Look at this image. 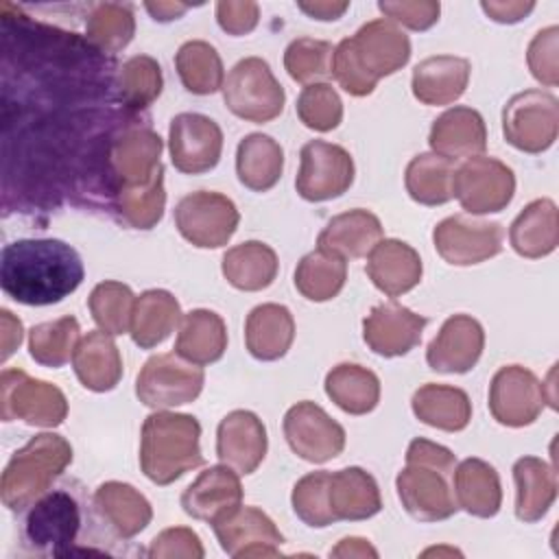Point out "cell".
Here are the masks:
<instances>
[{
    "instance_id": "cell-1",
    "label": "cell",
    "mask_w": 559,
    "mask_h": 559,
    "mask_svg": "<svg viewBox=\"0 0 559 559\" xmlns=\"http://www.w3.org/2000/svg\"><path fill=\"white\" fill-rule=\"evenodd\" d=\"M85 277L74 247L59 238H22L0 253V286L24 306H50L72 295Z\"/></svg>"
},
{
    "instance_id": "cell-2",
    "label": "cell",
    "mask_w": 559,
    "mask_h": 559,
    "mask_svg": "<svg viewBox=\"0 0 559 559\" xmlns=\"http://www.w3.org/2000/svg\"><path fill=\"white\" fill-rule=\"evenodd\" d=\"M408 59V35L395 22L378 17L334 46L332 76L347 94L367 96L382 76L397 72Z\"/></svg>"
},
{
    "instance_id": "cell-3",
    "label": "cell",
    "mask_w": 559,
    "mask_h": 559,
    "mask_svg": "<svg viewBox=\"0 0 559 559\" xmlns=\"http://www.w3.org/2000/svg\"><path fill=\"white\" fill-rule=\"evenodd\" d=\"M456 456L445 445L417 437L408 443L406 467L395 487L404 511L419 522H441L459 511L452 474Z\"/></svg>"
},
{
    "instance_id": "cell-4",
    "label": "cell",
    "mask_w": 559,
    "mask_h": 559,
    "mask_svg": "<svg viewBox=\"0 0 559 559\" xmlns=\"http://www.w3.org/2000/svg\"><path fill=\"white\" fill-rule=\"evenodd\" d=\"M92 515L74 483L50 487L26 509L22 524L24 548L39 557L83 555L79 546L81 533L85 520Z\"/></svg>"
},
{
    "instance_id": "cell-5",
    "label": "cell",
    "mask_w": 559,
    "mask_h": 559,
    "mask_svg": "<svg viewBox=\"0 0 559 559\" xmlns=\"http://www.w3.org/2000/svg\"><path fill=\"white\" fill-rule=\"evenodd\" d=\"M201 424L186 413L157 411L142 424L140 467L155 485H170L203 465L199 445Z\"/></svg>"
},
{
    "instance_id": "cell-6",
    "label": "cell",
    "mask_w": 559,
    "mask_h": 559,
    "mask_svg": "<svg viewBox=\"0 0 559 559\" xmlns=\"http://www.w3.org/2000/svg\"><path fill=\"white\" fill-rule=\"evenodd\" d=\"M72 463V445L66 437L41 432L15 450L2 472L0 496L11 511L28 509Z\"/></svg>"
},
{
    "instance_id": "cell-7",
    "label": "cell",
    "mask_w": 559,
    "mask_h": 559,
    "mask_svg": "<svg viewBox=\"0 0 559 559\" xmlns=\"http://www.w3.org/2000/svg\"><path fill=\"white\" fill-rule=\"evenodd\" d=\"M221 90L227 109L247 122H271L286 103L284 87L260 57L240 59L229 70Z\"/></svg>"
},
{
    "instance_id": "cell-8",
    "label": "cell",
    "mask_w": 559,
    "mask_h": 559,
    "mask_svg": "<svg viewBox=\"0 0 559 559\" xmlns=\"http://www.w3.org/2000/svg\"><path fill=\"white\" fill-rule=\"evenodd\" d=\"M205 382V373L199 365L183 360L179 354H155L138 373L135 395L155 411L188 404L199 397Z\"/></svg>"
},
{
    "instance_id": "cell-9",
    "label": "cell",
    "mask_w": 559,
    "mask_h": 559,
    "mask_svg": "<svg viewBox=\"0 0 559 559\" xmlns=\"http://www.w3.org/2000/svg\"><path fill=\"white\" fill-rule=\"evenodd\" d=\"M0 413L4 421L22 419L31 426L55 428L68 415V400L50 382L35 380L22 369H4L0 376Z\"/></svg>"
},
{
    "instance_id": "cell-10",
    "label": "cell",
    "mask_w": 559,
    "mask_h": 559,
    "mask_svg": "<svg viewBox=\"0 0 559 559\" xmlns=\"http://www.w3.org/2000/svg\"><path fill=\"white\" fill-rule=\"evenodd\" d=\"M559 131V103L542 90H526L509 98L502 109L504 140L524 153L552 146Z\"/></svg>"
},
{
    "instance_id": "cell-11",
    "label": "cell",
    "mask_w": 559,
    "mask_h": 559,
    "mask_svg": "<svg viewBox=\"0 0 559 559\" xmlns=\"http://www.w3.org/2000/svg\"><path fill=\"white\" fill-rule=\"evenodd\" d=\"M240 214L234 201L221 192L197 190L175 205V225L179 234L199 249L227 245L238 227Z\"/></svg>"
},
{
    "instance_id": "cell-12",
    "label": "cell",
    "mask_w": 559,
    "mask_h": 559,
    "mask_svg": "<svg viewBox=\"0 0 559 559\" xmlns=\"http://www.w3.org/2000/svg\"><path fill=\"white\" fill-rule=\"evenodd\" d=\"M452 192L469 214H491L511 203L515 177L500 159L476 155L456 166Z\"/></svg>"
},
{
    "instance_id": "cell-13",
    "label": "cell",
    "mask_w": 559,
    "mask_h": 559,
    "mask_svg": "<svg viewBox=\"0 0 559 559\" xmlns=\"http://www.w3.org/2000/svg\"><path fill=\"white\" fill-rule=\"evenodd\" d=\"M352 181L354 159L343 146L325 140H310L301 146L299 173L295 179L301 199L312 203L336 199L349 190Z\"/></svg>"
},
{
    "instance_id": "cell-14",
    "label": "cell",
    "mask_w": 559,
    "mask_h": 559,
    "mask_svg": "<svg viewBox=\"0 0 559 559\" xmlns=\"http://www.w3.org/2000/svg\"><path fill=\"white\" fill-rule=\"evenodd\" d=\"M432 242L437 253L448 264L472 266L502 251L504 229L493 221H478L467 214H454L435 227Z\"/></svg>"
},
{
    "instance_id": "cell-15",
    "label": "cell",
    "mask_w": 559,
    "mask_h": 559,
    "mask_svg": "<svg viewBox=\"0 0 559 559\" xmlns=\"http://www.w3.org/2000/svg\"><path fill=\"white\" fill-rule=\"evenodd\" d=\"M282 428L290 450L308 463H325L345 448L343 426L310 400L290 406Z\"/></svg>"
},
{
    "instance_id": "cell-16",
    "label": "cell",
    "mask_w": 559,
    "mask_h": 559,
    "mask_svg": "<svg viewBox=\"0 0 559 559\" xmlns=\"http://www.w3.org/2000/svg\"><path fill=\"white\" fill-rule=\"evenodd\" d=\"M546 404L542 380L522 365L500 367L489 384V411L509 428L533 424Z\"/></svg>"
},
{
    "instance_id": "cell-17",
    "label": "cell",
    "mask_w": 559,
    "mask_h": 559,
    "mask_svg": "<svg viewBox=\"0 0 559 559\" xmlns=\"http://www.w3.org/2000/svg\"><path fill=\"white\" fill-rule=\"evenodd\" d=\"M168 148L179 173L203 175L221 159L223 131L212 118L183 111L170 120Z\"/></svg>"
},
{
    "instance_id": "cell-18",
    "label": "cell",
    "mask_w": 559,
    "mask_h": 559,
    "mask_svg": "<svg viewBox=\"0 0 559 559\" xmlns=\"http://www.w3.org/2000/svg\"><path fill=\"white\" fill-rule=\"evenodd\" d=\"M426 317L408 310L397 301H384L371 308L362 321V338L367 347L384 358L408 354L419 345Z\"/></svg>"
},
{
    "instance_id": "cell-19",
    "label": "cell",
    "mask_w": 559,
    "mask_h": 559,
    "mask_svg": "<svg viewBox=\"0 0 559 559\" xmlns=\"http://www.w3.org/2000/svg\"><path fill=\"white\" fill-rule=\"evenodd\" d=\"M242 504L240 474L229 465H212L203 469L181 493L183 511L201 522L216 524Z\"/></svg>"
},
{
    "instance_id": "cell-20",
    "label": "cell",
    "mask_w": 559,
    "mask_h": 559,
    "mask_svg": "<svg viewBox=\"0 0 559 559\" xmlns=\"http://www.w3.org/2000/svg\"><path fill=\"white\" fill-rule=\"evenodd\" d=\"M214 535L229 557H275L284 544L275 522L258 507H238L216 522Z\"/></svg>"
},
{
    "instance_id": "cell-21",
    "label": "cell",
    "mask_w": 559,
    "mask_h": 559,
    "mask_svg": "<svg viewBox=\"0 0 559 559\" xmlns=\"http://www.w3.org/2000/svg\"><path fill=\"white\" fill-rule=\"evenodd\" d=\"M485 347V330L469 314H452L443 321L426 349V362L439 373L469 371Z\"/></svg>"
},
{
    "instance_id": "cell-22",
    "label": "cell",
    "mask_w": 559,
    "mask_h": 559,
    "mask_svg": "<svg viewBox=\"0 0 559 559\" xmlns=\"http://www.w3.org/2000/svg\"><path fill=\"white\" fill-rule=\"evenodd\" d=\"M266 428L251 411L227 413L216 430V456L238 474H253L266 456Z\"/></svg>"
},
{
    "instance_id": "cell-23",
    "label": "cell",
    "mask_w": 559,
    "mask_h": 559,
    "mask_svg": "<svg viewBox=\"0 0 559 559\" xmlns=\"http://www.w3.org/2000/svg\"><path fill=\"white\" fill-rule=\"evenodd\" d=\"M92 509L98 524L116 539H131L144 531L153 518L151 502L131 485L109 480L96 487Z\"/></svg>"
},
{
    "instance_id": "cell-24",
    "label": "cell",
    "mask_w": 559,
    "mask_h": 559,
    "mask_svg": "<svg viewBox=\"0 0 559 559\" xmlns=\"http://www.w3.org/2000/svg\"><path fill=\"white\" fill-rule=\"evenodd\" d=\"M428 144L432 153L448 159H469L487 148V127L483 116L472 107H450L430 127Z\"/></svg>"
},
{
    "instance_id": "cell-25",
    "label": "cell",
    "mask_w": 559,
    "mask_h": 559,
    "mask_svg": "<svg viewBox=\"0 0 559 559\" xmlns=\"http://www.w3.org/2000/svg\"><path fill=\"white\" fill-rule=\"evenodd\" d=\"M424 266L419 253L404 240L384 238L367 258V275L386 297H400L413 290L421 280Z\"/></svg>"
},
{
    "instance_id": "cell-26",
    "label": "cell",
    "mask_w": 559,
    "mask_h": 559,
    "mask_svg": "<svg viewBox=\"0 0 559 559\" xmlns=\"http://www.w3.org/2000/svg\"><path fill=\"white\" fill-rule=\"evenodd\" d=\"M382 240L380 218L362 207L347 210L328 221L317 238V249H323L343 260L365 258Z\"/></svg>"
},
{
    "instance_id": "cell-27",
    "label": "cell",
    "mask_w": 559,
    "mask_h": 559,
    "mask_svg": "<svg viewBox=\"0 0 559 559\" xmlns=\"http://www.w3.org/2000/svg\"><path fill=\"white\" fill-rule=\"evenodd\" d=\"M472 66L463 57L435 55L413 70V96L424 105H450L463 96Z\"/></svg>"
},
{
    "instance_id": "cell-28",
    "label": "cell",
    "mask_w": 559,
    "mask_h": 559,
    "mask_svg": "<svg viewBox=\"0 0 559 559\" xmlns=\"http://www.w3.org/2000/svg\"><path fill=\"white\" fill-rule=\"evenodd\" d=\"M328 504L334 520H367L382 509L376 478L362 467H343L330 472Z\"/></svg>"
},
{
    "instance_id": "cell-29",
    "label": "cell",
    "mask_w": 559,
    "mask_h": 559,
    "mask_svg": "<svg viewBox=\"0 0 559 559\" xmlns=\"http://www.w3.org/2000/svg\"><path fill=\"white\" fill-rule=\"evenodd\" d=\"M72 367L79 382L96 393L111 391L122 378L120 352L114 338L103 330L87 332L79 341L72 356Z\"/></svg>"
},
{
    "instance_id": "cell-30",
    "label": "cell",
    "mask_w": 559,
    "mask_h": 559,
    "mask_svg": "<svg viewBox=\"0 0 559 559\" xmlns=\"http://www.w3.org/2000/svg\"><path fill=\"white\" fill-rule=\"evenodd\" d=\"M452 487L459 509L476 518H493L502 504L500 476L493 465L469 456L454 467Z\"/></svg>"
},
{
    "instance_id": "cell-31",
    "label": "cell",
    "mask_w": 559,
    "mask_h": 559,
    "mask_svg": "<svg viewBox=\"0 0 559 559\" xmlns=\"http://www.w3.org/2000/svg\"><path fill=\"white\" fill-rule=\"evenodd\" d=\"M295 338V319L286 306H255L245 321V345L258 360L282 358Z\"/></svg>"
},
{
    "instance_id": "cell-32",
    "label": "cell",
    "mask_w": 559,
    "mask_h": 559,
    "mask_svg": "<svg viewBox=\"0 0 559 559\" xmlns=\"http://www.w3.org/2000/svg\"><path fill=\"white\" fill-rule=\"evenodd\" d=\"M227 349V328L214 310L197 308L181 317L175 354L199 367L216 362Z\"/></svg>"
},
{
    "instance_id": "cell-33",
    "label": "cell",
    "mask_w": 559,
    "mask_h": 559,
    "mask_svg": "<svg viewBox=\"0 0 559 559\" xmlns=\"http://www.w3.org/2000/svg\"><path fill=\"white\" fill-rule=\"evenodd\" d=\"M515 518L524 524L542 520L557 498V472L537 456H522L513 465Z\"/></svg>"
},
{
    "instance_id": "cell-34",
    "label": "cell",
    "mask_w": 559,
    "mask_h": 559,
    "mask_svg": "<svg viewBox=\"0 0 559 559\" xmlns=\"http://www.w3.org/2000/svg\"><path fill=\"white\" fill-rule=\"evenodd\" d=\"M509 242L522 258H544L557 249L559 218L552 199H535L511 223Z\"/></svg>"
},
{
    "instance_id": "cell-35",
    "label": "cell",
    "mask_w": 559,
    "mask_h": 559,
    "mask_svg": "<svg viewBox=\"0 0 559 559\" xmlns=\"http://www.w3.org/2000/svg\"><path fill=\"white\" fill-rule=\"evenodd\" d=\"M411 406L419 421L445 432H459L467 428L472 419L469 395L463 389L450 384L428 382L419 386L413 393Z\"/></svg>"
},
{
    "instance_id": "cell-36",
    "label": "cell",
    "mask_w": 559,
    "mask_h": 559,
    "mask_svg": "<svg viewBox=\"0 0 559 559\" xmlns=\"http://www.w3.org/2000/svg\"><path fill=\"white\" fill-rule=\"evenodd\" d=\"M179 323H181L179 301L168 290L153 288L135 297L129 334L138 347L151 349L164 343Z\"/></svg>"
},
{
    "instance_id": "cell-37",
    "label": "cell",
    "mask_w": 559,
    "mask_h": 559,
    "mask_svg": "<svg viewBox=\"0 0 559 559\" xmlns=\"http://www.w3.org/2000/svg\"><path fill=\"white\" fill-rule=\"evenodd\" d=\"M284 170L282 146L264 133H249L236 148V173L245 188L253 192L271 190Z\"/></svg>"
},
{
    "instance_id": "cell-38",
    "label": "cell",
    "mask_w": 559,
    "mask_h": 559,
    "mask_svg": "<svg viewBox=\"0 0 559 559\" xmlns=\"http://www.w3.org/2000/svg\"><path fill=\"white\" fill-rule=\"evenodd\" d=\"M277 269H280L277 253L266 242H260V240L240 242L227 249V253L223 255L225 280L234 288L247 290V293H255L271 286L277 275Z\"/></svg>"
},
{
    "instance_id": "cell-39",
    "label": "cell",
    "mask_w": 559,
    "mask_h": 559,
    "mask_svg": "<svg viewBox=\"0 0 559 559\" xmlns=\"http://www.w3.org/2000/svg\"><path fill=\"white\" fill-rule=\"evenodd\" d=\"M325 393L341 411L367 415L380 402V380L356 362H341L325 376Z\"/></svg>"
},
{
    "instance_id": "cell-40",
    "label": "cell",
    "mask_w": 559,
    "mask_h": 559,
    "mask_svg": "<svg viewBox=\"0 0 559 559\" xmlns=\"http://www.w3.org/2000/svg\"><path fill=\"white\" fill-rule=\"evenodd\" d=\"M454 173L456 166L452 159L437 153H419L406 166V192L421 205H443L454 199Z\"/></svg>"
},
{
    "instance_id": "cell-41",
    "label": "cell",
    "mask_w": 559,
    "mask_h": 559,
    "mask_svg": "<svg viewBox=\"0 0 559 559\" xmlns=\"http://www.w3.org/2000/svg\"><path fill=\"white\" fill-rule=\"evenodd\" d=\"M347 280V260L323 249L306 253L295 269V288L310 301L336 297Z\"/></svg>"
},
{
    "instance_id": "cell-42",
    "label": "cell",
    "mask_w": 559,
    "mask_h": 559,
    "mask_svg": "<svg viewBox=\"0 0 559 559\" xmlns=\"http://www.w3.org/2000/svg\"><path fill=\"white\" fill-rule=\"evenodd\" d=\"M175 68L183 87L199 96L214 94L225 83L223 61L216 48L203 39L181 44L175 55Z\"/></svg>"
},
{
    "instance_id": "cell-43",
    "label": "cell",
    "mask_w": 559,
    "mask_h": 559,
    "mask_svg": "<svg viewBox=\"0 0 559 559\" xmlns=\"http://www.w3.org/2000/svg\"><path fill=\"white\" fill-rule=\"evenodd\" d=\"M135 33V20L129 4L96 2L87 7L85 37L107 55L120 52Z\"/></svg>"
},
{
    "instance_id": "cell-44",
    "label": "cell",
    "mask_w": 559,
    "mask_h": 559,
    "mask_svg": "<svg viewBox=\"0 0 559 559\" xmlns=\"http://www.w3.org/2000/svg\"><path fill=\"white\" fill-rule=\"evenodd\" d=\"M79 321L74 317H61L39 323L28 332L31 358L44 367H63L79 345Z\"/></svg>"
},
{
    "instance_id": "cell-45",
    "label": "cell",
    "mask_w": 559,
    "mask_h": 559,
    "mask_svg": "<svg viewBox=\"0 0 559 559\" xmlns=\"http://www.w3.org/2000/svg\"><path fill=\"white\" fill-rule=\"evenodd\" d=\"M162 68L148 55L129 57L124 63L118 66V96L133 111H144L162 94Z\"/></svg>"
},
{
    "instance_id": "cell-46",
    "label": "cell",
    "mask_w": 559,
    "mask_h": 559,
    "mask_svg": "<svg viewBox=\"0 0 559 559\" xmlns=\"http://www.w3.org/2000/svg\"><path fill=\"white\" fill-rule=\"evenodd\" d=\"M166 205L164 192V175L155 177L146 186L124 188L111 201L109 212L116 216L118 223L133 227V229H151L159 223Z\"/></svg>"
},
{
    "instance_id": "cell-47",
    "label": "cell",
    "mask_w": 559,
    "mask_h": 559,
    "mask_svg": "<svg viewBox=\"0 0 559 559\" xmlns=\"http://www.w3.org/2000/svg\"><path fill=\"white\" fill-rule=\"evenodd\" d=\"M133 304H135V297L131 288L114 280H105L96 284L87 299L94 323L98 325V330L107 332L109 336L129 332Z\"/></svg>"
},
{
    "instance_id": "cell-48",
    "label": "cell",
    "mask_w": 559,
    "mask_h": 559,
    "mask_svg": "<svg viewBox=\"0 0 559 559\" xmlns=\"http://www.w3.org/2000/svg\"><path fill=\"white\" fill-rule=\"evenodd\" d=\"M332 55L334 46L330 41L297 37L288 44L284 52V68L293 81L312 85L321 79L332 76Z\"/></svg>"
},
{
    "instance_id": "cell-49",
    "label": "cell",
    "mask_w": 559,
    "mask_h": 559,
    "mask_svg": "<svg viewBox=\"0 0 559 559\" xmlns=\"http://www.w3.org/2000/svg\"><path fill=\"white\" fill-rule=\"evenodd\" d=\"M328 483H330V472L319 469V472H308L293 487V496H290L293 511L304 524L312 528H325L336 522L328 504Z\"/></svg>"
},
{
    "instance_id": "cell-50",
    "label": "cell",
    "mask_w": 559,
    "mask_h": 559,
    "mask_svg": "<svg viewBox=\"0 0 559 559\" xmlns=\"http://www.w3.org/2000/svg\"><path fill=\"white\" fill-rule=\"evenodd\" d=\"M299 120L314 131H332L343 120V103L328 83L306 85L297 98Z\"/></svg>"
},
{
    "instance_id": "cell-51",
    "label": "cell",
    "mask_w": 559,
    "mask_h": 559,
    "mask_svg": "<svg viewBox=\"0 0 559 559\" xmlns=\"http://www.w3.org/2000/svg\"><path fill=\"white\" fill-rule=\"evenodd\" d=\"M559 28L557 26H548L542 28L528 44L526 50V61L531 68V74L548 85L555 87L559 83Z\"/></svg>"
},
{
    "instance_id": "cell-52",
    "label": "cell",
    "mask_w": 559,
    "mask_h": 559,
    "mask_svg": "<svg viewBox=\"0 0 559 559\" xmlns=\"http://www.w3.org/2000/svg\"><path fill=\"white\" fill-rule=\"evenodd\" d=\"M378 9L386 15V20L402 24L411 31H428L437 24L441 4L435 0H382Z\"/></svg>"
},
{
    "instance_id": "cell-53",
    "label": "cell",
    "mask_w": 559,
    "mask_h": 559,
    "mask_svg": "<svg viewBox=\"0 0 559 559\" xmlns=\"http://www.w3.org/2000/svg\"><path fill=\"white\" fill-rule=\"evenodd\" d=\"M203 546L199 542V535L186 526H175V528H166L162 531L148 548V557H192V559H201Z\"/></svg>"
},
{
    "instance_id": "cell-54",
    "label": "cell",
    "mask_w": 559,
    "mask_h": 559,
    "mask_svg": "<svg viewBox=\"0 0 559 559\" xmlns=\"http://www.w3.org/2000/svg\"><path fill=\"white\" fill-rule=\"evenodd\" d=\"M258 17H260V9L255 2H231V0H223V2H216V20H218V26L238 37V35H247L255 28L258 24Z\"/></svg>"
},
{
    "instance_id": "cell-55",
    "label": "cell",
    "mask_w": 559,
    "mask_h": 559,
    "mask_svg": "<svg viewBox=\"0 0 559 559\" xmlns=\"http://www.w3.org/2000/svg\"><path fill=\"white\" fill-rule=\"evenodd\" d=\"M480 9L493 20V22H500V24H515L520 20H524L533 9H535V2H520V0H509V2H502V0H483L480 2Z\"/></svg>"
},
{
    "instance_id": "cell-56",
    "label": "cell",
    "mask_w": 559,
    "mask_h": 559,
    "mask_svg": "<svg viewBox=\"0 0 559 559\" xmlns=\"http://www.w3.org/2000/svg\"><path fill=\"white\" fill-rule=\"evenodd\" d=\"M297 7L310 15L312 20H321V22H332L338 20L347 9L349 2H330V0H314V2H297Z\"/></svg>"
},
{
    "instance_id": "cell-57",
    "label": "cell",
    "mask_w": 559,
    "mask_h": 559,
    "mask_svg": "<svg viewBox=\"0 0 559 559\" xmlns=\"http://www.w3.org/2000/svg\"><path fill=\"white\" fill-rule=\"evenodd\" d=\"M2 360H7L22 343V323L9 310H2Z\"/></svg>"
},
{
    "instance_id": "cell-58",
    "label": "cell",
    "mask_w": 559,
    "mask_h": 559,
    "mask_svg": "<svg viewBox=\"0 0 559 559\" xmlns=\"http://www.w3.org/2000/svg\"><path fill=\"white\" fill-rule=\"evenodd\" d=\"M378 557V550L362 537H345L336 548L330 550V557Z\"/></svg>"
},
{
    "instance_id": "cell-59",
    "label": "cell",
    "mask_w": 559,
    "mask_h": 559,
    "mask_svg": "<svg viewBox=\"0 0 559 559\" xmlns=\"http://www.w3.org/2000/svg\"><path fill=\"white\" fill-rule=\"evenodd\" d=\"M144 9L153 15V20L157 22H170L181 17L190 4H181V2H144Z\"/></svg>"
}]
</instances>
